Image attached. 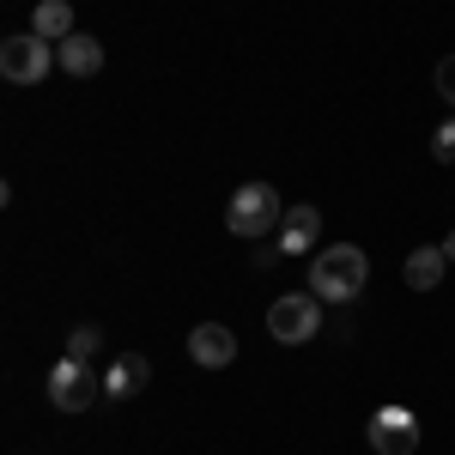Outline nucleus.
Listing matches in <instances>:
<instances>
[{"mask_svg":"<svg viewBox=\"0 0 455 455\" xmlns=\"http://www.w3.org/2000/svg\"><path fill=\"white\" fill-rule=\"evenodd\" d=\"M315 237H322V212H315V207H285V219H280V255H304V249H315Z\"/></svg>","mask_w":455,"mask_h":455,"instance_id":"1a4fd4ad","label":"nucleus"},{"mask_svg":"<svg viewBox=\"0 0 455 455\" xmlns=\"http://www.w3.org/2000/svg\"><path fill=\"white\" fill-rule=\"evenodd\" d=\"M146 377H152V364H146L140 352H128V358H116V364H109L104 395H116V401H122V395H140V388H146Z\"/></svg>","mask_w":455,"mask_h":455,"instance_id":"9b49d317","label":"nucleus"},{"mask_svg":"<svg viewBox=\"0 0 455 455\" xmlns=\"http://www.w3.org/2000/svg\"><path fill=\"white\" fill-rule=\"evenodd\" d=\"M371 450L377 455H413L419 450V419H413L407 407H383V413L371 419Z\"/></svg>","mask_w":455,"mask_h":455,"instance_id":"423d86ee","label":"nucleus"},{"mask_svg":"<svg viewBox=\"0 0 455 455\" xmlns=\"http://www.w3.org/2000/svg\"><path fill=\"white\" fill-rule=\"evenodd\" d=\"M280 195L267 188V182H243L237 195H231V207H225V225H231V237H267V231H280Z\"/></svg>","mask_w":455,"mask_h":455,"instance_id":"f03ea898","label":"nucleus"},{"mask_svg":"<svg viewBox=\"0 0 455 455\" xmlns=\"http://www.w3.org/2000/svg\"><path fill=\"white\" fill-rule=\"evenodd\" d=\"M364 280H371V255L358 243H328L315 249L310 261V291L322 298V304H352L358 291H364Z\"/></svg>","mask_w":455,"mask_h":455,"instance_id":"f257e3e1","label":"nucleus"},{"mask_svg":"<svg viewBox=\"0 0 455 455\" xmlns=\"http://www.w3.org/2000/svg\"><path fill=\"white\" fill-rule=\"evenodd\" d=\"M49 68H61V61H55V49H49L36 31L0 43V73H6V85H43Z\"/></svg>","mask_w":455,"mask_h":455,"instance_id":"20e7f679","label":"nucleus"},{"mask_svg":"<svg viewBox=\"0 0 455 455\" xmlns=\"http://www.w3.org/2000/svg\"><path fill=\"white\" fill-rule=\"evenodd\" d=\"M98 347H104V334H98L92 322H79V328L68 334V352H61V358H79V364H92V358H98Z\"/></svg>","mask_w":455,"mask_h":455,"instance_id":"ddd939ff","label":"nucleus"},{"mask_svg":"<svg viewBox=\"0 0 455 455\" xmlns=\"http://www.w3.org/2000/svg\"><path fill=\"white\" fill-rule=\"evenodd\" d=\"M98 395H104V383H98L92 364H79V358H61V364L49 371V401H55L61 413H85Z\"/></svg>","mask_w":455,"mask_h":455,"instance_id":"39448f33","label":"nucleus"},{"mask_svg":"<svg viewBox=\"0 0 455 455\" xmlns=\"http://www.w3.org/2000/svg\"><path fill=\"white\" fill-rule=\"evenodd\" d=\"M443 267H450V249L437 243V249H413L401 274H407V285H413V291H431V285L443 280Z\"/></svg>","mask_w":455,"mask_h":455,"instance_id":"9d476101","label":"nucleus"},{"mask_svg":"<svg viewBox=\"0 0 455 455\" xmlns=\"http://www.w3.org/2000/svg\"><path fill=\"white\" fill-rule=\"evenodd\" d=\"M443 249H450V261H455V231H450V243H443Z\"/></svg>","mask_w":455,"mask_h":455,"instance_id":"dca6fc26","label":"nucleus"},{"mask_svg":"<svg viewBox=\"0 0 455 455\" xmlns=\"http://www.w3.org/2000/svg\"><path fill=\"white\" fill-rule=\"evenodd\" d=\"M188 358H195L201 371H225V364L237 358V334H231L225 322H201V328L188 334Z\"/></svg>","mask_w":455,"mask_h":455,"instance_id":"0eeeda50","label":"nucleus"},{"mask_svg":"<svg viewBox=\"0 0 455 455\" xmlns=\"http://www.w3.org/2000/svg\"><path fill=\"white\" fill-rule=\"evenodd\" d=\"M31 31L43 36V43H61V36H73V6H68V0H36Z\"/></svg>","mask_w":455,"mask_h":455,"instance_id":"f8f14e48","label":"nucleus"},{"mask_svg":"<svg viewBox=\"0 0 455 455\" xmlns=\"http://www.w3.org/2000/svg\"><path fill=\"white\" fill-rule=\"evenodd\" d=\"M437 92H443V104H450V116H455V55L437 61Z\"/></svg>","mask_w":455,"mask_h":455,"instance_id":"2eb2a0df","label":"nucleus"},{"mask_svg":"<svg viewBox=\"0 0 455 455\" xmlns=\"http://www.w3.org/2000/svg\"><path fill=\"white\" fill-rule=\"evenodd\" d=\"M315 328H322V298L315 291H285V298H274L267 334L280 347H304V340H315Z\"/></svg>","mask_w":455,"mask_h":455,"instance_id":"7ed1b4c3","label":"nucleus"},{"mask_svg":"<svg viewBox=\"0 0 455 455\" xmlns=\"http://www.w3.org/2000/svg\"><path fill=\"white\" fill-rule=\"evenodd\" d=\"M431 158H437V164H455V116L431 134Z\"/></svg>","mask_w":455,"mask_h":455,"instance_id":"4468645a","label":"nucleus"},{"mask_svg":"<svg viewBox=\"0 0 455 455\" xmlns=\"http://www.w3.org/2000/svg\"><path fill=\"white\" fill-rule=\"evenodd\" d=\"M55 61H61V73H73V79H92V73H104V43L92 31H73L55 43Z\"/></svg>","mask_w":455,"mask_h":455,"instance_id":"6e6552de","label":"nucleus"}]
</instances>
